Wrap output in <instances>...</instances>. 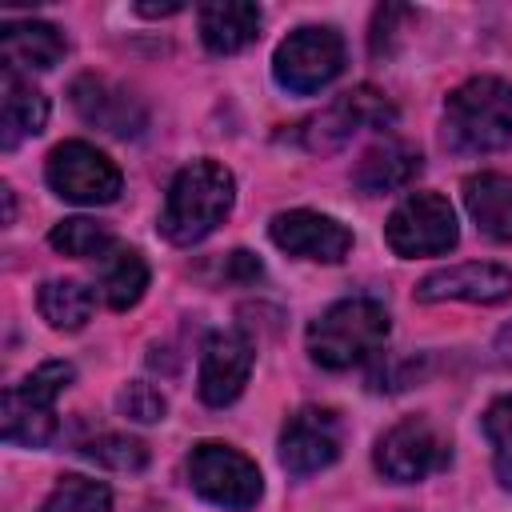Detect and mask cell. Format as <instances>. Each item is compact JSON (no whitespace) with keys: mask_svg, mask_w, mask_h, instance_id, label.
Wrapping results in <instances>:
<instances>
[{"mask_svg":"<svg viewBox=\"0 0 512 512\" xmlns=\"http://www.w3.org/2000/svg\"><path fill=\"white\" fill-rule=\"evenodd\" d=\"M68 100H72V108H76V116L84 124H92V128H100L108 136H120V140L140 136L144 124H148L144 104L124 84H116L108 76H96V72L76 76L68 84Z\"/></svg>","mask_w":512,"mask_h":512,"instance_id":"obj_11","label":"cell"},{"mask_svg":"<svg viewBox=\"0 0 512 512\" xmlns=\"http://www.w3.org/2000/svg\"><path fill=\"white\" fill-rule=\"evenodd\" d=\"M340 456V416L332 408H300L280 432V464L288 476H312Z\"/></svg>","mask_w":512,"mask_h":512,"instance_id":"obj_13","label":"cell"},{"mask_svg":"<svg viewBox=\"0 0 512 512\" xmlns=\"http://www.w3.org/2000/svg\"><path fill=\"white\" fill-rule=\"evenodd\" d=\"M448 460H452V444L428 416H404L376 440V452H372L376 472L392 484H416L448 468Z\"/></svg>","mask_w":512,"mask_h":512,"instance_id":"obj_9","label":"cell"},{"mask_svg":"<svg viewBox=\"0 0 512 512\" xmlns=\"http://www.w3.org/2000/svg\"><path fill=\"white\" fill-rule=\"evenodd\" d=\"M48 244L72 260H104L116 248V236L108 224H100L92 216H68L48 232Z\"/></svg>","mask_w":512,"mask_h":512,"instance_id":"obj_23","label":"cell"},{"mask_svg":"<svg viewBox=\"0 0 512 512\" xmlns=\"http://www.w3.org/2000/svg\"><path fill=\"white\" fill-rule=\"evenodd\" d=\"M388 332H392V316L380 300L344 296L308 324V356L328 372H344L380 356Z\"/></svg>","mask_w":512,"mask_h":512,"instance_id":"obj_2","label":"cell"},{"mask_svg":"<svg viewBox=\"0 0 512 512\" xmlns=\"http://www.w3.org/2000/svg\"><path fill=\"white\" fill-rule=\"evenodd\" d=\"M76 368L68 360H44L20 384L4 392V420L0 436L20 448H44L56 436V400L72 384Z\"/></svg>","mask_w":512,"mask_h":512,"instance_id":"obj_4","label":"cell"},{"mask_svg":"<svg viewBox=\"0 0 512 512\" xmlns=\"http://www.w3.org/2000/svg\"><path fill=\"white\" fill-rule=\"evenodd\" d=\"M188 484L196 496L224 512H248L264 496V476L256 460L220 440H200L188 452Z\"/></svg>","mask_w":512,"mask_h":512,"instance_id":"obj_5","label":"cell"},{"mask_svg":"<svg viewBox=\"0 0 512 512\" xmlns=\"http://www.w3.org/2000/svg\"><path fill=\"white\" fill-rule=\"evenodd\" d=\"M424 168V156L408 144V140H376L372 148H364V156L356 160L352 168V184L364 192V196H384V192H396V188H408Z\"/></svg>","mask_w":512,"mask_h":512,"instance_id":"obj_17","label":"cell"},{"mask_svg":"<svg viewBox=\"0 0 512 512\" xmlns=\"http://www.w3.org/2000/svg\"><path fill=\"white\" fill-rule=\"evenodd\" d=\"M444 144L464 156L500 152L512 144V84L472 76L444 100Z\"/></svg>","mask_w":512,"mask_h":512,"instance_id":"obj_3","label":"cell"},{"mask_svg":"<svg viewBox=\"0 0 512 512\" xmlns=\"http://www.w3.org/2000/svg\"><path fill=\"white\" fill-rule=\"evenodd\" d=\"M464 208L484 236L512 244V176H500V172L468 176L464 180Z\"/></svg>","mask_w":512,"mask_h":512,"instance_id":"obj_20","label":"cell"},{"mask_svg":"<svg viewBox=\"0 0 512 512\" xmlns=\"http://www.w3.org/2000/svg\"><path fill=\"white\" fill-rule=\"evenodd\" d=\"M36 308L56 332H80L92 320L96 292L80 280H44L36 292Z\"/></svg>","mask_w":512,"mask_h":512,"instance_id":"obj_22","label":"cell"},{"mask_svg":"<svg viewBox=\"0 0 512 512\" xmlns=\"http://www.w3.org/2000/svg\"><path fill=\"white\" fill-rule=\"evenodd\" d=\"M232 204H236V176L216 160H192L168 184L160 208V236L180 248L200 244L224 224Z\"/></svg>","mask_w":512,"mask_h":512,"instance_id":"obj_1","label":"cell"},{"mask_svg":"<svg viewBox=\"0 0 512 512\" xmlns=\"http://www.w3.org/2000/svg\"><path fill=\"white\" fill-rule=\"evenodd\" d=\"M252 360H256V348L244 332L236 328H216L204 336L200 344V400L212 404V408H224L232 404L248 376H252Z\"/></svg>","mask_w":512,"mask_h":512,"instance_id":"obj_12","label":"cell"},{"mask_svg":"<svg viewBox=\"0 0 512 512\" xmlns=\"http://www.w3.org/2000/svg\"><path fill=\"white\" fill-rule=\"evenodd\" d=\"M484 436L492 444V464L496 480L512 492V396H500L484 412Z\"/></svg>","mask_w":512,"mask_h":512,"instance_id":"obj_26","label":"cell"},{"mask_svg":"<svg viewBox=\"0 0 512 512\" xmlns=\"http://www.w3.org/2000/svg\"><path fill=\"white\" fill-rule=\"evenodd\" d=\"M120 412L128 416V420H136V424H156V420H164V412H168V400L160 396V388H152V384H144V380H132L124 392H120Z\"/></svg>","mask_w":512,"mask_h":512,"instance_id":"obj_27","label":"cell"},{"mask_svg":"<svg viewBox=\"0 0 512 512\" xmlns=\"http://www.w3.org/2000/svg\"><path fill=\"white\" fill-rule=\"evenodd\" d=\"M4 192V224H12L16 220V200H12V188H0Z\"/></svg>","mask_w":512,"mask_h":512,"instance_id":"obj_31","label":"cell"},{"mask_svg":"<svg viewBox=\"0 0 512 512\" xmlns=\"http://www.w3.org/2000/svg\"><path fill=\"white\" fill-rule=\"evenodd\" d=\"M344 72V36L328 24H304L288 32L272 52V76L284 92L312 96Z\"/></svg>","mask_w":512,"mask_h":512,"instance_id":"obj_6","label":"cell"},{"mask_svg":"<svg viewBox=\"0 0 512 512\" xmlns=\"http://www.w3.org/2000/svg\"><path fill=\"white\" fill-rule=\"evenodd\" d=\"M80 456L100 468H112V472H140L148 464V448L136 436H120V432L92 436L88 444H80Z\"/></svg>","mask_w":512,"mask_h":512,"instance_id":"obj_25","label":"cell"},{"mask_svg":"<svg viewBox=\"0 0 512 512\" xmlns=\"http://www.w3.org/2000/svg\"><path fill=\"white\" fill-rule=\"evenodd\" d=\"M268 236L280 252L296 260H316V264H340L352 248V232L336 216H324L312 208L276 212L268 224Z\"/></svg>","mask_w":512,"mask_h":512,"instance_id":"obj_14","label":"cell"},{"mask_svg":"<svg viewBox=\"0 0 512 512\" xmlns=\"http://www.w3.org/2000/svg\"><path fill=\"white\" fill-rule=\"evenodd\" d=\"M400 20H412V8H400V4L376 8V20H372V52H376V56H384V52L392 48Z\"/></svg>","mask_w":512,"mask_h":512,"instance_id":"obj_28","label":"cell"},{"mask_svg":"<svg viewBox=\"0 0 512 512\" xmlns=\"http://www.w3.org/2000/svg\"><path fill=\"white\" fill-rule=\"evenodd\" d=\"M184 4H136L140 16H176Z\"/></svg>","mask_w":512,"mask_h":512,"instance_id":"obj_30","label":"cell"},{"mask_svg":"<svg viewBox=\"0 0 512 512\" xmlns=\"http://www.w3.org/2000/svg\"><path fill=\"white\" fill-rule=\"evenodd\" d=\"M512 296V272L504 264L488 260H468L452 264L440 272H428L416 284L420 304H440V300H468V304H500Z\"/></svg>","mask_w":512,"mask_h":512,"instance_id":"obj_15","label":"cell"},{"mask_svg":"<svg viewBox=\"0 0 512 512\" xmlns=\"http://www.w3.org/2000/svg\"><path fill=\"white\" fill-rule=\"evenodd\" d=\"M144 288H148V260L136 248L116 244L100 260V296H104V304L116 308V312H128L132 304H140Z\"/></svg>","mask_w":512,"mask_h":512,"instance_id":"obj_21","label":"cell"},{"mask_svg":"<svg viewBox=\"0 0 512 512\" xmlns=\"http://www.w3.org/2000/svg\"><path fill=\"white\" fill-rule=\"evenodd\" d=\"M68 40L48 20H8L0 28V60L8 72H48L64 60Z\"/></svg>","mask_w":512,"mask_h":512,"instance_id":"obj_16","label":"cell"},{"mask_svg":"<svg viewBox=\"0 0 512 512\" xmlns=\"http://www.w3.org/2000/svg\"><path fill=\"white\" fill-rule=\"evenodd\" d=\"M384 240L404 260L440 256V252L456 248L460 224H456L452 204L440 192H408L384 220Z\"/></svg>","mask_w":512,"mask_h":512,"instance_id":"obj_8","label":"cell"},{"mask_svg":"<svg viewBox=\"0 0 512 512\" xmlns=\"http://www.w3.org/2000/svg\"><path fill=\"white\" fill-rule=\"evenodd\" d=\"M392 124H396V108L388 104V96L376 92L372 84H360V88L336 96L324 112H316L304 124V144L312 152H336L360 128H392Z\"/></svg>","mask_w":512,"mask_h":512,"instance_id":"obj_10","label":"cell"},{"mask_svg":"<svg viewBox=\"0 0 512 512\" xmlns=\"http://www.w3.org/2000/svg\"><path fill=\"white\" fill-rule=\"evenodd\" d=\"M260 20H264V12L256 4H248V0H216V4H204L196 12L200 40L216 56L244 52L260 36Z\"/></svg>","mask_w":512,"mask_h":512,"instance_id":"obj_19","label":"cell"},{"mask_svg":"<svg viewBox=\"0 0 512 512\" xmlns=\"http://www.w3.org/2000/svg\"><path fill=\"white\" fill-rule=\"evenodd\" d=\"M492 360H496L504 372H512V320L496 332V340H492Z\"/></svg>","mask_w":512,"mask_h":512,"instance_id":"obj_29","label":"cell"},{"mask_svg":"<svg viewBox=\"0 0 512 512\" xmlns=\"http://www.w3.org/2000/svg\"><path fill=\"white\" fill-rule=\"evenodd\" d=\"M48 124V96L20 72L0 76V148L12 152L20 140L44 132Z\"/></svg>","mask_w":512,"mask_h":512,"instance_id":"obj_18","label":"cell"},{"mask_svg":"<svg viewBox=\"0 0 512 512\" xmlns=\"http://www.w3.org/2000/svg\"><path fill=\"white\" fill-rule=\"evenodd\" d=\"M44 176H48V188L68 200V204H84V208H100V204H112L124 188V176L120 168L88 140H64L48 152V164H44Z\"/></svg>","mask_w":512,"mask_h":512,"instance_id":"obj_7","label":"cell"},{"mask_svg":"<svg viewBox=\"0 0 512 512\" xmlns=\"http://www.w3.org/2000/svg\"><path fill=\"white\" fill-rule=\"evenodd\" d=\"M40 512H112V492L88 476H60Z\"/></svg>","mask_w":512,"mask_h":512,"instance_id":"obj_24","label":"cell"}]
</instances>
